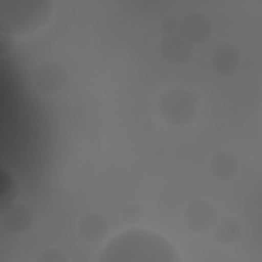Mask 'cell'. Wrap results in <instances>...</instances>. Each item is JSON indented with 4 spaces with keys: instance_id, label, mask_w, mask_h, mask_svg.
I'll return each instance as SVG.
<instances>
[{
    "instance_id": "11",
    "label": "cell",
    "mask_w": 262,
    "mask_h": 262,
    "mask_svg": "<svg viewBox=\"0 0 262 262\" xmlns=\"http://www.w3.org/2000/svg\"><path fill=\"white\" fill-rule=\"evenodd\" d=\"M239 172V160L233 149H219L209 160V174L219 182H229Z\"/></svg>"
},
{
    "instance_id": "10",
    "label": "cell",
    "mask_w": 262,
    "mask_h": 262,
    "mask_svg": "<svg viewBox=\"0 0 262 262\" xmlns=\"http://www.w3.org/2000/svg\"><path fill=\"white\" fill-rule=\"evenodd\" d=\"M78 231H80L82 239H86L88 244H102L111 233V223L104 213L90 211V213L82 215V219L78 223Z\"/></svg>"
},
{
    "instance_id": "9",
    "label": "cell",
    "mask_w": 262,
    "mask_h": 262,
    "mask_svg": "<svg viewBox=\"0 0 262 262\" xmlns=\"http://www.w3.org/2000/svg\"><path fill=\"white\" fill-rule=\"evenodd\" d=\"M239 63H242V53H239L235 43L223 41V43H217L213 47V51H211V68L221 78L235 76L237 70H239Z\"/></svg>"
},
{
    "instance_id": "2",
    "label": "cell",
    "mask_w": 262,
    "mask_h": 262,
    "mask_svg": "<svg viewBox=\"0 0 262 262\" xmlns=\"http://www.w3.org/2000/svg\"><path fill=\"white\" fill-rule=\"evenodd\" d=\"M53 6L55 0H0V29L14 39L37 35L51 20Z\"/></svg>"
},
{
    "instance_id": "14",
    "label": "cell",
    "mask_w": 262,
    "mask_h": 262,
    "mask_svg": "<svg viewBox=\"0 0 262 262\" xmlns=\"http://www.w3.org/2000/svg\"><path fill=\"white\" fill-rule=\"evenodd\" d=\"M121 213H123V219L127 221V223H137L141 217H143V209L137 205V203H127V205H123V209H121Z\"/></svg>"
},
{
    "instance_id": "13",
    "label": "cell",
    "mask_w": 262,
    "mask_h": 262,
    "mask_svg": "<svg viewBox=\"0 0 262 262\" xmlns=\"http://www.w3.org/2000/svg\"><path fill=\"white\" fill-rule=\"evenodd\" d=\"M35 260L37 262H68V256H66V252H61L57 248H47V250L39 252Z\"/></svg>"
},
{
    "instance_id": "8",
    "label": "cell",
    "mask_w": 262,
    "mask_h": 262,
    "mask_svg": "<svg viewBox=\"0 0 262 262\" xmlns=\"http://www.w3.org/2000/svg\"><path fill=\"white\" fill-rule=\"evenodd\" d=\"M184 39H188L192 45H203L213 35V23L205 12H186L180 16V31Z\"/></svg>"
},
{
    "instance_id": "5",
    "label": "cell",
    "mask_w": 262,
    "mask_h": 262,
    "mask_svg": "<svg viewBox=\"0 0 262 262\" xmlns=\"http://www.w3.org/2000/svg\"><path fill=\"white\" fill-rule=\"evenodd\" d=\"M217 219H219L217 205L209 199H203V196L192 199L182 211V221H184L186 229L190 233H196V235L211 233Z\"/></svg>"
},
{
    "instance_id": "6",
    "label": "cell",
    "mask_w": 262,
    "mask_h": 262,
    "mask_svg": "<svg viewBox=\"0 0 262 262\" xmlns=\"http://www.w3.org/2000/svg\"><path fill=\"white\" fill-rule=\"evenodd\" d=\"M35 223V215H33V209L27 205V203H20V201H10L2 207V213H0V225L6 233L10 235H23L27 233Z\"/></svg>"
},
{
    "instance_id": "3",
    "label": "cell",
    "mask_w": 262,
    "mask_h": 262,
    "mask_svg": "<svg viewBox=\"0 0 262 262\" xmlns=\"http://www.w3.org/2000/svg\"><path fill=\"white\" fill-rule=\"evenodd\" d=\"M156 106L170 127H188L199 117L201 94L186 86H170L158 94Z\"/></svg>"
},
{
    "instance_id": "15",
    "label": "cell",
    "mask_w": 262,
    "mask_h": 262,
    "mask_svg": "<svg viewBox=\"0 0 262 262\" xmlns=\"http://www.w3.org/2000/svg\"><path fill=\"white\" fill-rule=\"evenodd\" d=\"M160 29H162L164 35L178 33V31H180V16H166V18L160 23Z\"/></svg>"
},
{
    "instance_id": "1",
    "label": "cell",
    "mask_w": 262,
    "mask_h": 262,
    "mask_svg": "<svg viewBox=\"0 0 262 262\" xmlns=\"http://www.w3.org/2000/svg\"><path fill=\"white\" fill-rule=\"evenodd\" d=\"M100 262H178L180 254L174 244L154 231L143 227H129L106 239Z\"/></svg>"
},
{
    "instance_id": "4",
    "label": "cell",
    "mask_w": 262,
    "mask_h": 262,
    "mask_svg": "<svg viewBox=\"0 0 262 262\" xmlns=\"http://www.w3.org/2000/svg\"><path fill=\"white\" fill-rule=\"evenodd\" d=\"M33 88L43 96L59 94L68 84V72L57 59H43L31 72Z\"/></svg>"
},
{
    "instance_id": "12",
    "label": "cell",
    "mask_w": 262,
    "mask_h": 262,
    "mask_svg": "<svg viewBox=\"0 0 262 262\" xmlns=\"http://www.w3.org/2000/svg\"><path fill=\"white\" fill-rule=\"evenodd\" d=\"M211 233H213V239L219 246H233L242 237V221L231 213L229 215H219Z\"/></svg>"
},
{
    "instance_id": "7",
    "label": "cell",
    "mask_w": 262,
    "mask_h": 262,
    "mask_svg": "<svg viewBox=\"0 0 262 262\" xmlns=\"http://www.w3.org/2000/svg\"><path fill=\"white\" fill-rule=\"evenodd\" d=\"M194 45L184 39L180 33H172V35H162L160 41V57L168 63V66H186L192 57Z\"/></svg>"
}]
</instances>
